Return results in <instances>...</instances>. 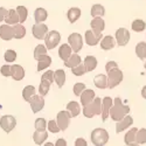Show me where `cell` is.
Segmentation results:
<instances>
[{"mask_svg":"<svg viewBox=\"0 0 146 146\" xmlns=\"http://www.w3.org/2000/svg\"><path fill=\"white\" fill-rule=\"evenodd\" d=\"M5 22L7 25H15L19 22V17L15 9H9L7 12V15L5 17Z\"/></svg>","mask_w":146,"mask_h":146,"instance_id":"29","label":"cell"},{"mask_svg":"<svg viewBox=\"0 0 146 146\" xmlns=\"http://www.w3.org/2000/svg\"><path fill=\"white\" fill-rule=\"evenodd\" d=\"M7 12H8V11H7L6 8L0 7V22L5 20V17L7 15Z\"/></svg>","mask_w":146,"mask_h":146,"instance_id":"50","label":"cell"},{"mask_svg":"<svg viewBox=\"0 0 146 146\" xmlns=\"http://www.w3.org/2000/svg\"><path fill=\"white\" fill-rule=\"evenodd\" d=\"M13 32H14V38L15 39H22L26 35V28L23 27L21 23H15L13 25Z\"/></svg>","mask_w":146,"mask_h":146,"instance_id":"31","label":"cell"},{"mask_svg":"<svg viewBox=\"0 0 146 146\" xmlns=\"http://www.w3.org/2000/svg\"><path fill=\"white\" fill-rule=\"evenodd\" d=\"M115 46H116V40L110 35L104 36V38L101 40V48L103 50H110Z\"/></svg>","mask_w":146,"mask_h":146,"instance_id":"19","label":"cell"},{"mask_svg":"<svg viewBox=\"0 0 146 146\" xmlns=\"http://www.w3.org/2000/svg\"><path fill=\"white\" fill-rule=\"evenodd\" d=\"M72 89H74V94L76 96H80L84 90L87 89V87H86V84H84V83H76Z\"/></svg>","mask_w":146,"mask_h":146,"instance_id":"45","label":"cell"},{"mask_svg":"<svg viewBox=\"0 0 146 146\" xmlns=\"http://www.w3.org/2000/svg\"><path fill=\"white\" fill-rule=\"evenodd\" d=\"M90 25H91V31H94L95 33H102L105 28V22L102 19V17L94 18L90 22Z\"/></svg>","mask_w":146,"mask_h":146,"instance_id":"16","label":"cell"},{"mask_svg":"<svg viewBox=\"0 0 146 146\" xmlns=\"http://www.w3.org/2000/svg\"><path fill=\"white\" fill-rule=\"evenodd\" d=\"M32 33L35 39L43 40L46 38V35L48 34V27L44 23H35L32 27Z\"/></svg>","mask_w":146,"mask_h":146,"instance_id":"10","label":"cell"},{"mask_svg":"<svg viewBox=\"0 0 146 146\" xmlns=\"http://www.w3.org/2000/svg\"><path fill=\"white\" fill-rule=\"evenodd\" d=\"M41 80H46V81H48V82L52 84V83L54 82V71H52V70H47L44 74L42 75Z\"/></svg>","mask_w":146,"mask_h":146,"instance_id":"46","label":"cell"},{"mask_svg":"<svg viewBox=\"0 0 146 146\" xmlns=\"http://www.w3.org/2000/svg\"><path fill=\"white\" fill-rule=\"evenodd\" d=\"M35 129L38 131H44L47 127V121L44 118H38L35 120V124H34Z\"/></svg>","mask_w":146,"mask_h":146,"instance_id":"42","label":"cell"},{"mask_svg":"<svg viewBox=\"0 0 146 146\" xmlns=\"http://www.w3.org/2000/svg\"><path fill=\"white\" fill-rule=\"evenodd\" d=\"M94 83L98 89H106L108 88V78L103 74L96 75L95 78H94Z\"/></svg>","mask_w":146,"mask_h":146,"instance_id":"26","label":"cell"},{"mask_svg":"<svg viewBox=\"0 0 146 146\" xmlns=\"http://www.w3.org/2000/svg\"><path fill=\"white\" fill-rule=\"evenodd\" d=\"M47 127H48V130H49L50 132H53V133H57V132H60L61 130H60V127L57 126V123H56V120H49L47 123Z\"/></svg>","mask_w":146,"mask_h":146,"instance_id":"43","label":"cell"},{"mask_svg":"<svg viewBox=\"0 0 146 146\" xmlns=\"http://www.w3.org/2000/svg\"><path fill=\"white\" fill-rule=\"evenodd\" d=\"M102 33H95L94 31H87L86 32V42L89 46H97L102 39Z\"/></svg>","mask_w":146,"mask_h":146,"instance_id":"12","label":"cell"},{"mask_svg":"<svg viewBox=\"0 0 146 146\" xmlns=\"http://www.w3.org/2000/svg\"><path fill=\"white\" fill-rule=\"evenodd\" d=\"M136 143L145 144L146 143V129H140L136 133Z\"/></svg>","mask_w":146,"mask_h":146,"instance_id":"39","label":"cell"},{"mask_svg":"<svg viewBox=\"0 0 146 146\" xmlns=\"http://www.w3.org/2000/svg\"><path fill=\"white\" fill-rule=\"evenodd\" d=\"M0 72H1V75L5 76V77L11 76V66H8V64L3 66L1 69H0Z\"/></svg>","mask_w":146,"mask_h":146,"instance_id":"47","label":"cell"},{"mask_svg":"<svg viewBox=\"0 0 146 146\" xmlns=\"http://www.w3.org/2000/svg\"><path fill=\"white\" fill-rule=\"evenodd\" d=\"M61 41V35L57 31H52L48 32V34L44 38V42H46V48L47 49H54L55 47H57V44Z\"/></svg>","mask_w":146,"mask_h":146,"instance_id":"5","label":"cell"},{"mask_svg":"<svg viewBox=\"0 0 146 146\" xmlns=\"http://www.w3.org/2000/svg\"><path fill=\"white\" fill-rule=\"evenodd\" d=\"M131 27H132V29L135 31V32L139 33V32L145 31V28H146V23H145L144 20H141V19H137V20H135V21L132 22Z\"/></svg>","mask_w":146,"mask_h":146,"instance_id":"37","label":"cell"},{"mask_svg":"<svg viewBox=\"0 0 146 146\" xmlns=\"http://www.w3.org/2000/svg\"><path fill=\"white\" fill-rule=\"evenodd\" d=\"M50 64H52V57L50 56H48L47 54L40 56L38 58V71H41V70L47 69Z\"/></svg>","mask_w":146,"mask_h":146,"instance_id":"20","label":"cell"},{"mask_svg":"<svg viewBox=\"0 0 146 146\" xmlns=\"http://www.w3.org/2000/svg\"><path fill=\"white\" fill-rule=\"evenodd\" d=\"M68 42L69 46L71 48V50L74 53H77L82 49L83 47V39H82V35L78 33H72L68 36Z\"/></svg>","mask_w":146,"mask_h":146,"instance_id":"6","label":"cell"},{"mask_svg":"<svg viewBox=\"0 0 146 146\" xmlns=\"http://www.w3.org/2000/svg\"><path fill=\"white\" fill-rule=\"evenodd\" d=\"M129 112H130V106L125 105L119 97H116V98L113 100L112 106L110 108L109 115H110L112 120L119 121L120 119H123L126 115H129Z\"/></svg>","mask_w":146,"mask_h":146,"instance_id":"1","label":"cell"},{"mask_svg":"<svg viewBox=\"0 0 146 146\" xmlns=\"http://www.w3.org/2000/svg\"><path fill=\"white\" fill-rule=\"evenodd\" d=\"M145 69H146V62H145Z\"/></svg>","mask_w":146,"mask_h":146,"instance_id":"55","label":"cell"},{"mask_svg":"<svg viewBox=\"0 0 146 146\" xmlns=\"http://www.w3.org/2000/svg\"><path fill=\"white\" fill-rule=\"evenodd\" d=\"M137 131H138V129H136V127H132L131 130H129V132L124 137V141H125L126 145L136 143V133H137Z\"/></svg>","mask_w":146,"mask_h":146,"instance_id":"33","label":"cell"},{"mask_svg":"<svg viewBox=\"0 0 146 146\" xmlns=\"http://www.w3.org/2000/svg\"><path fill=\"white\" fill-rule=\"evenodd\" d=\"M71 72H72V74H74L75 76H82V75L86 74L87 70H86V67H84V64L81 62L78 66L71 68Z\"/></svg>","mask_w":146,"mask_h":146,"instance_id":"41","label":"cell"},{"mask_svg":"<svg viewBox=\"0 0 146 146\" xmlns=\"http://www.w3.org/2000/svg\"><path fill=\"white\" fill-rule=\"evenodd\" d=\"M113 100L110 98V97H104L102 100V120L105 121L109 117V111H110V108L112 106Z\"/></svg>","mask_w":146,"mask_h":146,"instance_id":"14","label":"cell"},{"mask_svg":"<svg viewBox=\"0 0 146 146\" xmlns=\"http://www.w3.org/2000/svg\"><path fill=\"white\" fill-rule=\"evenodd\" d=\"M29 104H31V108H32V111L34 113L40 112L44 106V98L41 95H34L29 100Z\"/></svg>","mask_w":146,"mask_h":146,"instance_id":"11","label":"cell"},{"mask_svg":"<svg viewBox=\"0 0 146 146\" xmlns=\"http://www.w3.org/2000/svg\"><path fill=\"white\" fill-rule=\"evenodd\" d=\"M0 38L5 41H9L14 38V32L13 27H11L9 25H1L0 26Z\"/></svg>","mask_w":146,"mask_h":146,"instance_id":"15","label":"cell"},{"mask_svg":"<svg viewBox=\"0 0 146 146\" xmlns=\"http://www.w3.org/2000/svg\"><path fill=\"white\" fill-rule=\"evenodd\" d=\"M141 96H143L144 98L146 100V86H145V87L141 89Z\"/></svg>","mask_w":146,"mask_h":146,"instance_id":"52","label":"cell"},{"mask_svg":"<svg viewBox=\"0 0 146 146\" xmlns=\"http://www.w3.org/2000/svg\"><path fill=\"white\" fill-rule=\"evenodd\" d=\"M81 14H82V12L80 8L77 7H72L68 11V13H67V17H68V20L71 22V23H74L76 22L80 18H81Z\"/></svg>","mask_w":146,"mask_h":146,"instance_id":"25","label":"cell"},{"mask_svg":"<svg viewBox=\"0 0 146 146\" xmlns=\"http://www.w3.org/2000/svg\"><path fill=\"white\" fill-rule=\"evenodd\" d=\"M83 64H84V67H86L87 72L88 71H92L97 67V58L95 56L89 55V56H87L86 58H84V63Z\"/></svg>","mask_w":146,"mask_h":146,"instance_id":"27","label":"cell"},{"mask_svg":"<svg viewBox=\"0 0 146 146\" xmlns=\"http://www.w3.org/2000/svg\"><path fill=\"white\" fill-rule=\"evenodd\" d=\"M35 95V88L33 86H27L22 90V98L26 102H29V100Z\"/></svg>","mask_w":146,"mask_h":146,"instance_id":"34","label":"cell"},{"mask_svg":"<svg viewBox=\"0 0 146 146\" xmlns=\"http://www.w3.org/2000/svg\"><path fill=\"white\" fill-rule=\"evenodd\" d=\"M127 146H139V144H137V143H133V144H130V145H127Z\"/></svg>","mask_w":146,"mask_h":146,"instance_id":"54","label":"cell"},{"mask_svg":"<svg viewBox=\"0 0 146 146\" xmlns=\"http://www.w3.org/2000/svg\"><path fill=\"white\" fill-rule=\"evenodd\" d=\"M80 96H81V103H82L83 106H86L89 103H91L94 101V98L96 97L95 96V91L91 90V89H86Z\"/></svg>","mask_w":146,"mask_h":146,"instance_id":"18","label":"cell"},{"mask_svg":"<svg viewBox=\"0 0 146 146\" xmlns=\"http://www.w3.org/2000/svg\"><path fill=\"white\" fill-rule=\"evenodd\" d=\"M17 125V119L11 116V115H6V116H3L1 118H0V126H1V129L9 133L12 130H13Z\"/></svg>","mask_w":146,"mask_h":146,"instance_id":"7","label":"cell"},{"mask_svg":"<svg viewBox=\"0 0 146 146\" xmlns=\"http://www.w3.org/2000/svg\"><path fill=\"white\" fill-rule=\"evenodd\" d=\"M81 57H80V55L77 54V53H74V54H71L70 56H69V58L67 60V61H64V66L67 67V68H74V67H76V66H78L80 63H81Z\"/></svg>","mask_w":146,"mask_h":146,"instance_id":"21","label":"cell"},{"mask_svg":"<svg viewBox=\"0 0 146 146\" xmlns=\"http://www.w3.org/2000/svg\"><path fill=\"white\" fill-rule=\"evenodd\" d=\"M116 43L118 46L124 47L130 41V32L126 28H119L116 31Z\"/></svg>","mask_w":146,"mask_h":146,"instance_id":"9","label":"cell"},{"mask_svg":"<svg viewBox=\"0 0 146 146\" xmlns=\"http://www.w3.org/2000/svg\"><path fill=\"white\" fill-rule=\"evenodd\" d=\"M91 17L96 18V17H103L105 14V8L104 6H102L101 4H96L91 7V12H90Z\"/></svg>","mask_w":146,"mask_h":146,"instance_id":"32","label":"cell"},{"mask_svg":"<svg viewBox=\"0 0 146 146\" xmlns=\"http://www.w3.org/2000/svg\"><path fill=\"white\" fill-rule=\"evenodd\" d=\"M75 146H88V144L84 138H77L75 141Z\"/></svg>","mask_w":146,"mask_h":146,"instance_id":"49","label":"cell"},{"mask_svg":"<svg viewBox=\"0 0 146 146\" xmlns=\"http://www.w3.org/2000/svg\"><path fill=\"white\" fill-rule=\"evenodd\" d=\"M136 54L140 60L146 58V42H138L136 46Z\"/></svg>","mask_w":146,"mask_h":146,"instance_id":"35","label":"cell"},{"mask_svg":"<svg viewBox=\"0 0 146 146\" xmlns=\"http://www.w3.org/2000/svg\"><path fill=\"white\" fill-rule=\"evenodd\" d=\"M4 56H5V61H7V62H14L17 58V53L12 49H8Z\"/></svg>","mask_w":146,"mask_h":146,"instance_id":"44","label":"cell"},{"mask_svg":"<svg viewBox=\"0 0 146 146\" xmlns=\"http://www.w3.org/2000/svg\"><path fill=\"white\" fill-rule=\"evenodd\" d=\"M70 113L68 111H60L57 113V119H56V123H57V126L60 127L61 131H66L69 126V123H70Z\"/></svg>","mask_w":146,"mask_h":146,"instance_id":"8","label":"cell"},{"mask_svg":"<svg viewBox=\"0 0 146 146\" xmlns=\"http://www.w3.org/2000/svg\"><path fill=\"white\" fill-rule=\"evenodd\" d=\"M91 143L96 146H104L109 141V133L105 129H95L91 132Z\"/></svg>","mask_w":146,"mask_h":146,"instance_id":"3","label":"cell"},{"mask_svg":"<svg viewBox=\"0 0 146 146\" xmlns=\"http://www.w3.org/2000/svg\"><path fill=\"white\" fill-rule=\"evenodd\" d=\"M46 54H47V48L43 44H38L35 47V49H34V58L35 60H38L40 56L46 55Z\"/></svg>","mask_w":146,"mask_h":146,"instance_id":"40","label":"cell"},{"mask_svg":"<svg viewBox=\"0 0 146 146\" xmlns=\"http://www.w3.org/2000/svg\"><path fill=\"white\" fill-rule=\"evenodd\" d=\"M133 124V118L130 115H126L123 119H120L119 121H117L116 125V133H120L123 132L124 130L129 129V126H131Z\"/></svg>","mask_w":146,"mask_h":146,"instance_id":"13","label":"cell"},{"mask_svg":"<svg viewBox=\"0 0 146 146\" xmlns=\"http://www.w3.org/2000/svg\"><path fill=\"white\" fill-rule=\"evenodd\" d=\"M67 111L70 113L71 117H77L80 113H81V106L77 102L72 101V102H69L68 105H67Z\"/></svg>","mask_w":146,"mask_h":146,"instance_id":"23","label":"cell"},{"mask_svg":"<svg viewBox=\"0 0 146 146\" xmlns=\"http://www.w3.org/2000/svg\"><path fill=\"white\" fill-rule=\"evenodd\" d=\"M47 17H48V13H47V11L44 8L39 7V8H36L34 11V19H35L36 23H40V22L44 21L47 19Z\"/></svg>","mask_w":146,"mask_h":146,"instance_id":"30","label":"cell"},{"mask_svg":"<svg viewBox=\"0 0 146 146\" xmlns=\"http://www.w3.org/2000/svg\"><path fill=\"white\" fill-rule=\"evenodd\" d=\"M71 52L72 50H71L70 46L67 44V43H63L62 46L60 47V49H58V56H60V58L62 61H67L69 58V56L71 55Z\"/></svg>","mask_w":146,"mask_h":146,"instance_id":"24","label":"cell"},{"mask_svg":"<svg viewBox=\"0 0 146 146\" xmlns=\"http://www.w3.org/2000/svg\"><path fill=\"white\" fill-rule=\"evenodd\" d=\"M43 146H54V144L53 143H46Z\"/></svg>","mask_w":146,"mask_h":146,"instance_id":"53","label":"cell"},{"mask_svg":"<svg viewBox=\"0 0 146 146\" xmlns=\"http://www.w3.org/2000/svg\"><path fill=\"white\" fill-rule=\"evenodd\" d=\"M102 112V100L100 97H95L94 101L83 108V115L87 118H92L94 116L101 115Z\"/></svg>","mask_w":146,"mask_h":146,"instance_id":"2","label":"cell"},{"mask_svg":"<svg viewBox=\"0 0 146 146\" xmlns=\"http://www.w3.org/2000/svg\"><path fill=\"white\" fill-rule=\"evenodd\" d=\"M17 13H18V17H19V22L22 23L25 22L27 17H28V11L25 6H18L17 7Z\"/></svg>","mask_w":146,"mask_h":146,"instance_id":"36","label":"cell"},{"mask_svg":"<svg viewBox=\"0 0 146 146\" xmlns=\"http://www.w3.org/2000/svg\"><path fill=\"white\" fill-rule=\"evenodd\" d=\"M54 81L56 82L58 88H62L66 83V72L62 69H57L54 72Z\"/></svg>","mask_w":146,"mask_h":146,"instance_id":"22","label":"cell"},{"mask_svg":"<svg viewBox=\"0 0 146 146\" xmlns=\"http://www.w3.org/2000/svg\"><path fill=\"white\" fill-rule=\"evenodd\" d=\"M54 146H67V140L63 139V138H60V139L56 140V143H55Z\"/></svg>","mask_w":146,"mask_h":146,"instance_id":"51","label":"cell"},{"mask_svg":"<svg viewBox=\"0 0 146 146\" xmlns=\"http://www.w3.org/2000/svg\"><path fill=\"white\" fill-rule=\"evenodd\" d=\"M106 72H108L106 78H108V88L109 89H113L123 81V71H121L118 67L109 70Z\"/></svg>","mask_w":146,"mask_h":146,"instance_id":"4","label":"cell"},{"mask_svg":"<svg viewBox=\"0 0 146 146\" xmlns=\"http://www.w3.org/2000/svg\"><path fill=\"white\" fill-rule=\"evenodd\" d=\"M49 88H50V83L46 81V80H41V83H40V86H39V92L42 97H44L48 91H49Z\"/></svg>","mask_w":146,"mask_h":146,"instance_id":"38","label":"cell"},{"mask_svg":"<svg viewBox=\"0 0 146 146\" xmlns=\"http://www.w3.org/2000/svg\"><path fill=\"white\" fill-rule=\"evenodd\" d=\"M48 138V133L44 131H38L36 130L34 132V135H33V140L36 145H42L44 143V140Z\"/></svg>","mask_w":146,"mask_h":146,"instance_id":"28","label":"cell"},{"mask_svg":"<svg viewBox=\"0 0 146 146\" xmlns=\"http://www.w3.org/2000/svg\"><path fill=\"white\" fill-rule=\"evenodd\" d=\"M11 76L15 81H21L25 77V70L19 64H13L11 66Z\"/></svg>","mask_w":146,"mask_h":146,"instance_id":"17","label":"cell"},{"mask_svg":"<svg viewBox=\"0 0 146 146\" xmlns=\"http://www.w3.org/2000/svg\"><path fill=\"white\" fill-rule=\"evenodd\" d=\"M117 67H118V64L115 62V61H109V62L105 64V70L109 71V70H111L113 68H117Z\"/></svg>","mask_w":146,"mask_h":146,"instance_id":"48","label":"cell"}]
</instances>
